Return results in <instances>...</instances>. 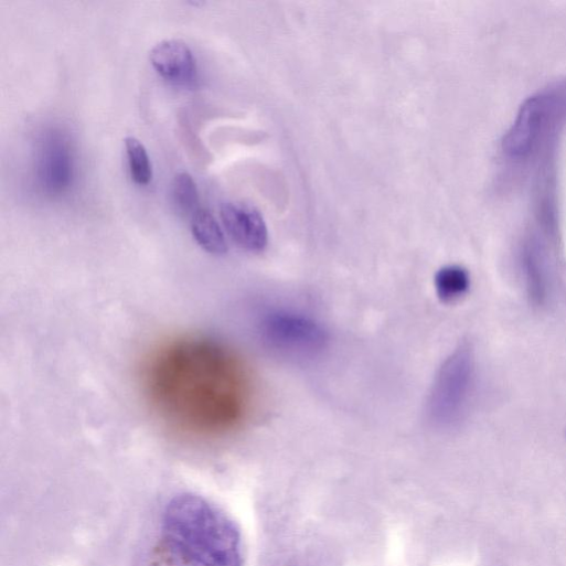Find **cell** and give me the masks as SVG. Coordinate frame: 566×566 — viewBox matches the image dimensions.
I'll return each instance as SVG.
<instances>
[{"label": "cell", "instance_id": "cell-7", "mask_svg": "<svg viewBox=\"0 0 566 566\" xmlns=\"http://www.w3.org/2000/svg\"><path fill=\"white\" fill-rule=\"evenodd\" d=\"M191 231L199 246L206 253L224 256L228 252L225 234L209 210L201 209L192 217Z\"/></svg>", "mask_w": 566, "mask_h": 566}, {"label": "cell", "instance_id": "cell-1", "mask_svg": "<svg viewBox=\"0 0 566 566\" xmlns=\"http://www.w3.org/2000/svg\"><path fill=\"white\" fill-rule=\"evenodd\" d=\"M164 547L177 566H244L237 523L207 499L181 493L162 517Z\"/></svg>", "mask_w": 566, "mask_h": 566}, {"label": "cell", "instance_id": "cell-6", "mask_svg": "<svg viewBox=\"0 0 566 566\" xmlns=\"http://www.w3.org/2000/svg\"><path fill=\"white\" fill-rule=\"evenodd\" d=\"M264 330L274 343L289 348H313L323 340L322 330L314 322L295 316H270Z\"/></svg>", "mask_w": 566, "mask_h": 566}, {"label": "cell", "instance_id": "cell-10", "mask_svg": "<svg viewBox=\"0 0 566 566\" xmlns=\"http://www.w3.org/2000/svg\"><path fill=\"white\" fill-rule=\"evenodd\" d=\"M522 270L528 298L534 305L542 306L547 299L548 279L536 254L526 252L522 260Z\"/></svg>", "mask_w": 566, "mask_h": 566}, {"label": "cell", "instance_id": "cell-11", "mask_svg": "<svg viewBox=\"0 0 566 566\" xmlns=\"http://www.w3.org/2000/svg\"><path fill=\"white\" fill-rule=\"evenodd\" d=\"M127 157L132 180L140 186H147L153 179L150 157L143 143L137 138L126 139Z\"/></svg>", "mask_w": 566, "mask_h": 566}, {"label": "cell", "instance_id": "cell-4", "mask_svg": "<svg viewBox=\"0 0 566 566\" xmlns=\"http://www.w3.org/2000/svg\"><path fill=\"white\" fill-rule=\"evenodd\" d=\"M157 73L178 86H193L197 81V65L191 49L182 41L168 40L159 43L150 54Z\"/></svg>", "mask_w": 566, "mask_h": 566}, {"label": "cell", "instance_id": "cell-3", "mask_svg": "<svg viewBox=\"0 0 566 566\" xmlns=\"http://www.w3.org/2000/svg\"><path fill=\"white\" fill-rule=\"evenodd\" d=\"M223 225L233 242L249 253H261L268 245V229L261 214L252 205L227 202L221 207Z\"/></svg>", "mask_w": 566, "mask_h": 566}, {"label": "cell", "instance_id": "cell-5", "mask_svg": "<svg viewBox=\"0 0 566 566\" xmlns=\"http://www.w3.org/2000/svg\"><path fill=\"white\" fill-rule=\"evenodd\" d=\"M73 157L66 141L60 136H50L44 141L39 165L43 186L53 194L68 190L74 174Z\"/></svg>", "mask_w": 566, "mask_h": 566}, {"label": "cell", "instance_id": "cell-8", "mask_svg": "<svg viewBox=\"0 0 566 566\" xmlns=\"http://www.w3.org/2000/svg\"><path fill=\"white\" fill-rule=\"evenodd\" d=\"M171 200L177 213L183 218L192 220L201 210L199 190L191 174H177L172 182Z\"/></svg>", "mask_w": 566, "mask_h": 566}, {"label": "cell", "instance_id": "cell-2", "mask_svg": "<svg viewBox=\"0 0 566 566\" xmlns=\"http://www.w3.org/2000/svg\"><path fill=\"white\" fill-rule=\"evenodd\" d=\"M473 376V355L461 345L442 365L430 399L432 418L440 424L453 423L467 402Z\"/></svg>", "mask_w": 566, "mask_h": 566}, {"label": "cell", "instance_id": "cell-9", "mask_svg": "<svg viewBox=\"0 0 566 566\" xmlns=\"http://www.w3.org/2000/svg\"><path fill=\"white\" fill-rule=\"evenodd\" d=\"M470 287V278L466 269L459 266L441 268L435 276V288L438 298L446 303L463 297Z\"/></svg>", "mask_w": 566, "mask_h": 566}]
</instances>
